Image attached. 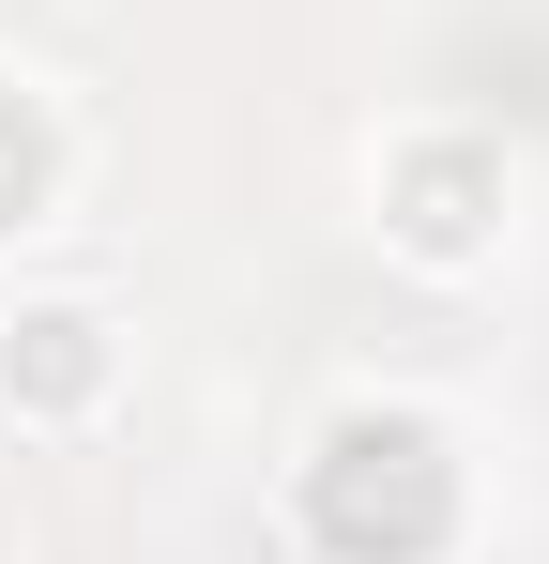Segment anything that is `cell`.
<instances>
[{
  "instance_id": "obj_1",
  "label": "cell",
  "mask_w": 549,
  "mask_h": 564,
  "mask_svg": "<svg viewBox=\"0 0 549 564\" xmlns=\"http://www.w3.org/2000/svg\"><path fill=\"white\" fill-rule=\"evenodd\" d=\"M321 534L336 550H428L443 534V443L412 412H352L321 443Z\"/></svg>"
},
{
  "instance_id": "obj_2",
  "label": "cell",
  "mask_w": 549,
  "mask_h": 564,
  "mask_svg": "<svg viewBox=\"0 0 549 564\" xmlns=\"http://www.w3.org/2000/svg\"><path fill=\"white\" fill-rule=\"evenodd\" d=\"M397 229H412L428 260H458V245L488 229V169H473V153H412V169H397Z\"/></svg>"
},
{
  "instance_id": "obj_3",
  "label": "cell",
  "mask_w": 549,
  "mask_h": 564,
  "mask_svg": "<svg viewBox=\"0 0 549 564\" xmlns=\"http://www.w3.org/2000/svg\"><path fill=\"white\" fill-rule=\"evenodd\" d=\"M92 367H107V336H92L77 305H46V321L0 336V397H92Z\"/></svg>"
},
{
  "instance_id": "obj_4",
  "label": "cell",
  "mask_w": 549,
  "mask_h": 564,
  "mask_svg": "<svg viewBox=\"0 0 549 564\" xmlns=\"http://www.w3.org/2000/svg\"><path fill=\"white\" fill-rule=\"evenodd\" d=\"M31 198H46V138H31V107L0 93V229H15Z\"/></svg>"
}]
</instances>
